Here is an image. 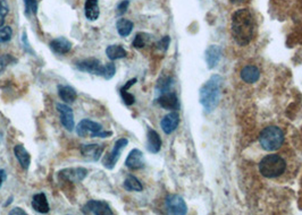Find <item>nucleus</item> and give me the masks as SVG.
<instances>
[{"instance_id":"nucleus-1","label":"nucleus","mask_w":302,"mask_h":215,"mask_svg":"<svg viewBox=\"0 0 302 215\" xmlns=\"http://www.w3.org/2000/svg\"><path fill=\"white\" fill-rule=\"evenodd\" d=\"M232 36L236 44L248 46L256 32V20L250 10L242 8L232 16Z\"/></svg>"},{"instance_id":"nucleus-2","label":"nucleus","mask_w":302,"mask_h":215,"mask_svg":"<svg viewBox=\"0 0 302 215\" xmlns=\"http://www.w3.org/2000/svg\"><path fill=\"white\" fill-rule=\"evenodd\" d=\"M223 78L219 75H214L206 82L200 91V102L207 112L213 111L218 106L221 98V86Z\"/></svg>"},{"instance_id":"nucleus-3","label":"nucleus","mask_w":302,"mask_h":215,"mask_svg":"<svg viewBox=\"0 0 302 215\" xmlns=\"http://www.w3.org/2000/svg\"><path fill=\"white\" fill-rule=\"evenodd\" d=\"M259 171L265 178H278L285 174L286 161L277 154H269V156L262 158V160L259 163Z\"/></svg>"},{"instance_id":"nucleus-4","label":"nucleus","mask_w":302,"mask_h":215,"mask_svg":"<svg viewBox=\"0 0 302 215\" xmlns=\"http://www.w3.org/2000/svg\"><path fill=\"white\" fill-rule=\"evenodd\" d=\"M284 132L280 128L276 126H268L262 129L259 135V144L268 152L277 150L284 144Z\"/></svg>"},{"instance_id":"nucleus-5","label":"nucleus","mask_w":302,"mask_h":215,"mask_svg":"<svg viewBox=\"0 0 302 215\" xmlns=\"http://www.w3.org/2000/svg\"><path fill=\"white\" fill-rule=\"evenodd\" d=\"M76 134L84 138H107L113 135V132H105L100 124L90 119L81 120L76 126Z\"/></svg>"},{"instance_id":"nucleus-6","label":"nucleus","mask_w":302,"mask_h":215,"mask_svg":"<svg viewBox=\"0 0 302 215\" xmlns=\"http://www.w3.org/2000/svg\"><path fill=\"white\" fill-rule=\"evenodd\" d=\"M127 144H128L127 138H119L118 140H116V143L114 145L113 150H111V152L108 153L102 160V164L106 168V169H108V170L114 169L116 163H117V161L119 160L120 154H122L123 150L126 148Z\"/></svg>"},{"instance_id":"nucleus-7","label":"nucleus","mask_w":302,"mask_h":215,"mask_svg":"<svg viewBox=\"0 0 302 215\" xmlns=\"http://www.w3.org/2000/svg\"><path fill=\"white\" fill-rule=\"evenodd\" d=\"M75 67L77 70L96 76H102L103 72V64H101L100 60L96 58H88L81 60V62H77L75 64Z\"/></svg>"},{"instance_id":"nucleus-8","label":"nucleus","mask_w":302,"mask_h":215,"mask_svg":"<svg viewBox=\"0 0 302 215\" xmlns=\"http://www.w3.org/2000/svg\"><path fill=\"white\" fill-rule=\"evenodd\" d=\"M86 174H88V170L85 168H66L58 172V177L60 179L65 180V182L77 184L83 182L85 179Z\"/></svg>"},{"instance_id":"nucleus-9","label":"nucleus","mask_w":302,"mask_h":215,"mask_svg":"<svg viewBox=\"0 0 302 215\" xmlns=\"http://www.w3.org/2000/svg\"><path fill=\"white\" fill-rule=\"evenodd\" d=\"M83 214H93V215H113L110 206L105 200H89L82 208Z\"/></svg>"},{"instance_id":"nucleus-10","label":"nucleus","mask_w":302,"mask_h":215,"mask_svg":"<svg viewBox=\"0 0 302 215\" xmlns=\"http://www.w3.org/2000/svg\"><path fill=\"white\" fill-rule=\"evenodd\" d=\"M165 205L168 213L171 214H185L188 210L184 200L179 195H168Z\"/></svg>"},{"instance_id":"nucleus-11","label":"nucleus","mask_w":302,"mask_h":215,"mask_svg":"<svg viewBox=\"0 0 302 215\" xmlns=\"http://www.w3.org/2000/svg\"><path fill=\"white\" fill-rule=\"evenodd\" d=\"M57 111L60 117V122H62L64 128H66V130L68 132L74 130V116H73V110L67 104H64V103H58Z\"/></svg>"},{"instance_id":"nucleus-12","label":"nucleus","mask_w":302,"mask_h":215,"mask_svg":"<svg viewBox=\"0 0 302 215\" xmlns=\"http://www.w3.org/2000/svg\"><path fill=\"white\" fill-rule=\"evenodd\" d=\"M81 156L85 160L97 162L103 153V146L99 144H83L80 146Z\"/></svg>"},{"instance_id":"nucleus-13","label":"nucleus","mask_w":302,"mask_h":215,"mask_svg":"<svg viewBox=\"0 0 302 215\" xmlns=\"http://www.w3.org/2000/svg\"><path fill=\"white\" fill-rule=\"evenodd\" d=\"M125 166H126L129 170H140L144 166V158L143 153L140 150L134 148L128 153V156L125 160Z\"/></svg>"},{"instance_id":"nucleus-14","label":"nucleus","mask_w":302,"mask_h":215,"mask_svg":"<svg viewBox=\"0 0 302 215\" xmlns=\"http://www.w3.org/2000/svg\"><path fill=\"white\" fill-rule=\"evenodd\" d=\"M157 102L159 106L166 110H178L180 106L179 98L176 96V94L170 91L162 93V96L158 98Z\"/></svg>"},{"instance_id":"nucleus-15","label":"nucleus","mask_w":302,"mask_h":215,"mask_svg":"<svg viewBox=\"0 0 302 215\" xmlns=\"http://www.w3.org/2000/svg\"><path fill=\"white\" fill-rule=\"evenodd\" d=\"M49 46L54 54L62 56L70 52L73 46L72 42L68 41L66 38H57L49 43Z\"/></svg>"},{"instance_id":"nucleus-16","label":"nucleus","mask_w":302,"mask_h":215,"mask_svg":"<svg viewBox=\"0 0 302 215\" xmlns=\"http://www.w3.org/2000/svg\"><path fill=\"white\" fill-rule=\"evenodd\" d=\"M180 124V116L178 112H171L166 114L165 117L162 119L161 122V126L162 129L164 130V132L167 135L172 134L173 132L175 130L176 128L179 127Z\"/></svg>"},{"instance_id":"nucleus-17","label":"nucleus","mask_w":302,"mask_h":215,"mask_svg":"<svg viewBox=\"0 0 302 215\" xmlns=\"http://www.w3.org/2000/svg\"><path fill=\"white\" fill-rule=\"evenodd\" d=\"M162 144L163 142L158 132L149 128L148 134H146V148H148L149 152L154 154L158 153L162 148Z\"/></svg>"},{"instance_id":"nucleus-18","label":"nucleus","mask_w":302,"mask_h":215,"mask_svg":"<svg viewBox=\"0 0 302 215\" xmlns=\"http://www.w3.org/2000/svg\"><path fill=\"white\" fill-rule=\"evenodd\" d=\"M32 208L38 213L47 214L50 210V206L45 192L36 194L32 198Z\"/></svg>"},{"instance_id":"nucleus-19","label":"nucleus","mask_w":302,"mask_h":215,"mask_svg":"<svg viewBox=\"0 0 302 215\" xmlns=\"http://www.w3.org/2000/svg\"><path fill=\"white\" fill-rule=\"evenodd\" d=\"M241 78L244 82V83L248 84H253L259 80L260 77V72H259L257 66H253V64H248L245 66L242 70H241Z\"/></svg>"},{"instance_id":"nucleus-20","label":"nucleus","mask_w":302,"mask_h":215,"mask_svg":"<svg viewBox=\"0 0 302 215\" xmlns=\"http://www.w3.org/2000/svg\"><path fill=\"white\" fill-rule=\"evenodd\" d=\"M206 62L208 64V68H215L217 66L219 60L222 57V50L218 46H210L208 49L206 50Z\"/></svg>"},{"instance_id":"nucleus-21","label":"nucleus","mask_w":302,"mask_h":215,"mask_svg":"<svg viewBox=\"0 0 302 215\" xmlns=\"http://www.w3.org/2000/svg\"><path fill=\"white\" fill-rule=\"evenodd\" d=\"M14 154L21 166L23 168L24 170H28L30 168V164H31V156H30V153L25 150L24 146L21 144L15 145Z\"/></svg>"},{"instance_id":"nucleus-22","label":"nucleus","mask_w":302,"mask_h":215,"mask_svg":"<svg viewBox=\"0 0 302 215\" xmlns=\"http://www.w3.org/2000/svg\"><path fill=\"white\" fill-rule=\"evenodd\" d=\"M84 14L89 20L94 22L99 18L100 8H99L98 0H86L84 6Z\"/></svg>"},{"instance_id":"nucleus-23","label":"nucleus","mask_w":302,"mask_h":215,"mask_svg":"<svg viewBox=\"0 0 302 215\" xmlns=\"http://www.w3.org/2000/svg\"><path fill=\"white\" fill-rule=\"evenodd\" d=\"M58 96L65 103H73L77 98V92L74 88L68 85H58Z\"/></svg>"},{"instance_id":"nucleus-24","label":"nucleus","mask_w":302,"mask_h":215,"mask_svg":"<svg viewBox=\"0 0 302 215\" xmlns=\"http://www.w3.org/2000/svg\"><path fill=\"white\" fill-rule=\"evenodd\" d=\"M106 54L107 57L110 60H117V59H123L127 57V51L125 50L122 46L118 44H113L108 46L106 49Z\"/></svg>"},{"instance_id":"nucleus-25","label":"nucleus","mask_w":302,"mask_h":215,"mask_svg":"<svg viewBox=\"0 0 302 215\" xmlns=\"http://www.w3.org/2000/svg\"><path fill=\"white\" fill-rule=\"evenodd\" d=\"M133 22L128 20L126 18H119L116 23V28H117V32L120 36L126 38L131 34L132 30H133Z\"/></svg>"},{"instance_id":"nucleus-26","label":"nucleus","mask_w":302,"mask_h":215,"mask_svg":"<svg viewBox=\"0 0 302 215\" xmlns=\"http://www.w3.org/2000/svg\"><path fill=\"white\" fill-rule=\"evenodd\" d=\"M124 188L128 192H142L143 190V186L139 179L134 176H128L124 182Z\"/></svg>"},{"instance_id":"nucleus-27","label":"nucleus","mask_w":302,"mask_h":215,"mask_svg":"<svg viewBox=\"0 0 302 215\" xmlns=\"http://www.w3.org/2000/svg\"><path fill=\"white\" fill-rule=\"evenodd\" d=\"M149 38H150V36H149V34H146V33H142V32L137 33L135 36V38L133 40L132 46L136 49L144 48V46L146 44V42H148Z\"/></svg>"},{"instance_id":"nucleus-28","label":"nucleus","mask_w":302,"mask_h":215,"mask_svg":"<svg viewBox=\"0 0 302 215\" xmlns=\"http://www.w3.org/2000/svg\"><path fill=\"white\" fill-rule=\"evenodd\" d=\"M116 74V66L114 62H108L106 64H103V72H102V77L106 80H109L113 78Z\"/></svg>"},{"instance_id":"nucleus-29","label":"nucleus","mask_w":302,"mask_h":215,"mask_svg":"<svg viewBox=\"0 0 302 215\" xmlns=\"http://www.w3.org/2000/svg\"><path fill=\"white\" fill-rule=\"evenodd\" d=\"M25 15H36L38 12V0H24Z\"/></svg>"},{"instance_id":"nucleus-30","label":"nucleus","mask_w":302,"mask_h":215,"mask_svg":"<svg viewBox=\"0 0 302 215\" xmlns=\"http://www.w3.org/2000/svg\"><path fill=\"white\" fill-rule=\"evenodd\" d=\"M17 60L12 54H2L0 56V74L6 70L12 64H15Z\"/></svg>"},{"instance_id":"nucleus-31","label":"nucleus","mask_w":302,"mask_h":215,"mask_svg":"<svg viewBox=\"0 0 302 215\" xmlns=\"http://www.w3.org/2000/svg\"><path fill=\"white\" fill-rule=\"evenodd\" d=\"M13 30L11 26L0 28V43H6L12 40Z\"/></svg>"},{"instance_id":"nucleus-32","label":"nucleus","mask_w":302,"mask_h":215,"mask_svg":"<svg viewBox=\"0 0 302 215\" xmlns=\"http://www.w3.org/2000/svg\"><path fill=\"white\" fill-rule=\"evenodd\" d=\"M8 12H10V6H8L7 2L6 0H0V28L5 23V18Z\"/></svg>"},{"instance_id":"nucleus-33","label":"nucleus","mask_w":302,"mask_h":215,"mask_svg":"<svg viewBox=\"0 0 302 215\" xmlns=\"http://www.w3.org/2000/svg\"><path fill=\"white\" fill-rule=\"evenodd\" d=\"M127 91H128V90L120 88L119 90L120 96H122V100H123V102L125 103V104H126V106H132L133 103L135 102V98H134V96H132V94L128 93Z\"/></svg>"},{"instance_id":"nucleus-34","label":"nucleus","mask_w":302,"mask_h":215,"mask_svg":"<svg viewBox=\"0 0 302 215\" xmlns=\"http://www.w3.org/2000/svg\"><path fill=\"white\" fill-rule=\"evenodd\" d=\"M128 5H129V2H128V0H123V2H120L118 4L117 8H116V14H117L118 16L124 15L125 12H126V10H127Z\"/></svg>"},{"instance_id":"nucleus-35","label":"nucleus","mask_w":302,"mask_h":215,"mask_svg":"<svg viewBox=\"0 0 302 215\" xmlns=\"http://www.w3.org/2000/svg\"><path fill=\"white\" fill-rule=\"evenodd\" d=\"M170 43H171V38L170 36H164L162 40H159L157 42V48L159 50H163V51H166L168 49V46H170Z\"/></svg>"},{"instance_id":"nucleus-36","label":"nucleus","mask_w":302,"mask_h":215,"mask_svg":"<svg viewBox=\"0 0 302 215\" xmlns=\"http://www.w3.org/2000/svg\"><path fill=\"white\" fill-rule=\"evenodd\" d=\"M22 41H23V46H24L25 51H27V52H29V54H34V51L32 50V48L29 44L28 36H27V33H25V32L23 33V38H22Z\"/></svg>"},{"instance_id":"nucleus-37","label":"nucleus","mask_w":302,"mask_h":215,"mask_svg":"<svg viewBox=\"0 0 302 215\" xmlns=\"http://www.w3.org/2000/svg\"><path fill=\"white\" fill-rule=\"evenodd\" d=\"M10 214L11 215H27V212L22 210L21 208H15L11 210Z\"/></svg>"},{"instance_id":"nucleus-38","label":"nucleus","mask_w":302,"mask_h":215,"mask_svg":"<svg viewBox=\"0 0 302 215\" xmlns=\"http://www.w3.org/2000/svg\"><path fill=\"white\" fill-rule=\"evenodd\" d=\"M6 178H7V174H6L5 170L0 169V188H2L3 184H4V182H5V180H6Z\"/></svg>"},{"instance_id":"nucleus-39","label":"nucleus","mask_w":302,"mask_h":215,"mask_svg":"<svg viewBox=\"0 0 302 215\" xmlns=\"http://www.w3.org/2000/svg\"><path fill=\"white\" fill-rule=\"evenodd\" d=\"M230 2L233 4H243L247 2V0H230Z\"/></svg>"},{"instance_id":"nucleus-40","label":"nucleus","mask_w":302,"mask_h":215,"mask_svg":"<svg viewBox=\"0 0 302 215\" xmlns=\"http://www.w3.org/2000/svg\"><path fill=\"white\" fill-rule=\"evenodd\" d=\"M12 200H13V197H11V198H10V200H8L6 202V203H5V205H4V206H7V205H10V204L12 203Z\"/></svg>"},{"instance_id":"nucleus-41","label":"nucleus","mask_w":302,"mask_h":215,"mask_svg":"<svg viewBox=\"0 0 302 215\" xmlns=\"http://www.w3.org/2000/svg\"><path fill=\"white\" fill-rule=\"evenodd\" d=\"M2 140H3V134L0 132V143H2Z\"/></svg>"}]
</instances>
